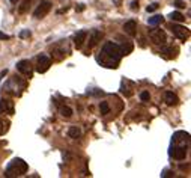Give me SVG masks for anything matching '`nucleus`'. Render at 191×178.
<instances>
[{"label": "nucleus", "mask_w": 191, "mask_h": 178, "mask_svg": "<svg viewBox=\"0 0 191 178\" xmlns=\"http://www.w3.org/2000/svg\"><path fill=\"white\" fill-rule=\"evenodd\" d=\"M122 57V53H121V48L117 44L111 42V41H107L102 50H101V54L96 57V61L102 65V67H107V68H117L119 65V61Z\"/></svg>", "instance_id": "1"}, {"label": "nucleus", "mask_w": 191, "mask_h": 178, "mask_svg": "<svg viewBox=\"0 0 191 178\" xmlns=\"http://www.w3.org/2000/svg\"><path fill=\"white\" fill-rule=\"evenodd\" d=\"M27 169H29V166H27V163L24 162L23 159H14L8 165L5 175L6 177H20V175H24L27 172Z\"/></svg>", "instance_id": "2"}, {"label": "nucleus", "mask_w": 191, "mask_h": 178, "mask_svg": "<svg viewBox=\"0 0 191 178\" xmlns=\"http://www.w3.org/2000/svg\"><path fill=\"white\" fill-rule=\"evenodd\" d=\"M149 38H151V41H152L153 44L163 46L167 41V35H166V32L161 30V29H152V30L149 32Z\"/></svg>", "instance_id": "3"}, {"label": "nucleus", "mask_w": 191, "mask_h": 178, "mask_svg": "<svg viewBox=\"0 0 191 178\" xmlns=\"http://www.w3.org/2000/svg\"><path fill=\"white\" fill-rule=\"evenodd\" d=\"M170 155L175 159V160H183L187 157V147L185 145H178L173 143L170 148Z\"/></svg>", "instance_id": "4"}, {"label": "nucleus", "mask_w": 191, "mask_h": 178, "mask_svg": "<svg viewBox=\"0 0 191 178\" xmlns=\"http://www.w3.org/2000/svg\"><path fill=\"white\" fill-rule=\"evenodd\" d=\"M50 11H51V2L44 0V2H41V3L38 5V8L35 9L33 15H35V18H44Z\"/></svg>", "instance_id": "5"}, {"label": "nucleus", "mask_w": 191, "mask_h": 178, "mask_svg": "<svg viewBox=\"0 0 191 178\" xmlns=\"http://www.w3.org/2000/svg\"><path fill=\"white\" fill-rule=\"evenodd\" d=\"M50 67H51V59L47 56V54H41L38 57V65H36V71L41 73V74H44L47 71L50 70Z\"/></svg>", "instance_id": "6"}, {"label": "nucleus", "mask_w": 191, "mask_h": 178, "mask_svg": "<svg viewBox=\"0 0 191 178\" xmlns=\"http://www.w3.org/2000/svg\"><path fill=\"white\" fill-rule=\"evenodd\" d=\"M170 30H172V33L175 35L176 38L182 39V41H185V39L188 38V30H187V27H183L181 24H172V26H170Z\"/></svg>", "instance_id": "7"}, {"label": "nucleus", "mask_w": 191, "mask_h": 178, "mask_svg": "<svg viewBox=\"0 0 191 178\" xmlns=\"http://www.w3.org/2000/svg\"><path fill=\"white\" fill-rule=\"evenodd\" d=\"M17 70L20 71L21 74H24L26 77H29L30 78L32 76H33V70H32V65H30V62L29 61H20V62L17 63Z\"/></svg>", "instance_id": "8"}, {"label": "nucleus", "mask_w": 191, "mask_h": 178, "mask_svg": "<svg viewBox=\"0 0 191 178\" xmlns=\"http://www.w3.org/2000/svg\"><path fill=\"white\" fill-rule=\"evenodd\" d=\"M0 112L8 113V115H14L15 109H14V101L9 98H2L0 100Z\"/></svg>", "instance_id": "9"}, {"label": "nucleus", "mask_w": 191, "mask_h": 178, "mask_svg": "<svg viewBox=\"0 0 191 178\" xmlns=\"http://www.w3.org/2000/svg\"><path fill=\"white\" fill-rule=\"evenodd\" d=\"M101 39H102V32L98 30V29H92L90 33H89V41H87L89 48H93Z\"/></svg>", "instance_id": "10"}, {"label": "nucleus", "mask_w": 191, "mask_h": 178, "mask_svg": "<svg viewBox=\"0 0 191 178\" xmlns=\"http://www.w3.org/2000/svg\"><path fill=\"white\" fill-rule=\"evenodd\" d=\"M161 54L166 57V59H173L176 57V54H178V48L173 46H164L161 47Z\"/></svg>", "instance_id": "11"}, {"label": "nucleus", "mask_w": 191, "mask_h": 178, "mask_svg": "<svg viewBox=\"0 0 191 178\" xmlns=\"http://www.w3.org/2000/svg\"><path fill=\"white\" fill-rule=\"evenodd\" d=\"M86 39H87V32H86V30L77 32L75 36H74V46H75L77 48H81Z\"/></svg>", "instance_id": "12"}, {"label": "nucleus", "mask_w": 191, "mask_h": 178, "mask_svg": "<svg viewBox=\"0 0 191 178\" xmlns=\"http://www.w3.org/2000/svg\"><path fill=\"white\" fill-rule=\"evenodd\" d=\"M123 30L126 32L130 36H136V33H137V23L134 20L126 21V23L123 24Z\"/></svg>", "instance_id": "13"}, {"label": "nucleus", "mask_w": 191, "mask_h": 178, "mask_svg": "<svg viewBox=\"0 0 191 178\" xmlns=\"http://www.w3.org/2000/svg\"><path fill=\"white\" fill-rule=\"evenodd\" d=\"M190 140V134L187 132H176L173 134V143H183Z\"/></svg>", "instance_id": "14"}, {"label": "nucleus", "mask_w": 191, "mask_h": 178, "mask_svg": "<svg viewBox=\"0 0 191 178\" xmlns=\"http://www.w3.org/2000/svg\"><path fill=\"white\" fill-rule=\"evenodd\" d=\"M164 100H166V104L167 106H176L178 103H179V98H178V95L173 92H170V91H167L166 92V95H164Z\"/></svg>", "instance_id": "15"}, {"label": "nucleus", "mask_w": 191, "mask_h": 178, "mask_svg": "<svg viewBox=\"0 0 191 178\" xmlns=\"http://www.w3.org/2000/svg\"><path fill=\"white\" fill-rule=\"evenodd\" d=\"M119 48H121V53H122V56H125V54H130L131 51H132L134 46H132V42L126 41V42H123L122 46H119Z\"/></svg>", "instance_id": "16"}, {"label": "nucleus", "mask_w": 191, "mask_h": 178, "mask_svg": "<svg viewBox=\"0 0 191 178\" xmlns=\"http://www.w3.org/2000/svg\"><path fill=\"white\" fill-rule=\"evenodd\" d=\"M68 136L71 138V139H78L80 136H81V130L78 128V127H69V130H68Z\"/></svg>", "instance_id": "17"}, {"label": "nucleus", "mask_w": 191, "mask_h": 178, "mask_svg": "<svg viewBox=\"0 0 191 178\" xmlns=\"http://www.w3.org/2000/svg\"><path fill=\"white\" fill-rule=\"evenodd\" d=\"M163 21H164V17H163V15H153V17H151V18L147 20V24H149V26H153V27H155V26L161 24Z\"/></svg>", "instance_id": "18"}, {"label": "nucleus", "mask_w": 191, "mask_h": 178, "mask_svg": "<svg viewBox=\"0 0 191 178\" xmlns=\"http://www.w3.org/2000/svg\"><path fill=\"white\" fill-rule=\"evenodd\" d=\"M59 112H60V115L63 116V118H71L72 116V109L71 107H68V106H62L60 109H59Z\"/></svg>", "instance_id": "19"}, {"label": "nucleus", "mask_w": 191, "mask_h": 178, "mask_svg": "<svg viewBox=\"0 0 191 178\" xmlns=\"http://www.w3.org/2000/svg\"><path fill=\"white\" fill-rule=\"evenodd\" d=\"M170 18H172V20H173V21H178V23H182L183 20H185V17L182 15V14H181V12H178V11H175V12H172V14H170Z\"/></svg>", "instance_id": "20"}, {"label": "nucleus", "mask_w": 191, "mask_h": 178, "mask_svg": "<svg viewBox=\"0 0 191 178\" xmlns=\"http://www.w3.org/2000/svg\"><path fill=\"white\" fill-rule=\"evenodd\" d=\"M33 3V0H24L23 3H21V6H20V14H24V12H27L29 11V8H30V5Z\"/></svg>", "instance_id": "21"}, {"label": "nucleus", "mask_w": 191, "mask_h": 178, "mask_svg": "<svg viewBox=\"0 0 191 178\" xmlns=\"http://www.w3.org/2000/svg\"><path fill=\"white\" fill-rule=\"evenodd\" d=\"M100 110H101V115H107V113H110V106H108L107 101H101Z\"/></svg>", "instance_id": "22"}, {"label": "nucleus", "mask_w": 191, "mask_h": 178, "mask_svg": "<svg viewBox=\"0 0 191 178\" xmlns=\"http://www.w3.org/2000/svg\"><path fill=\"white\" fill-rule=\"evenodd\" d=\"M51 54H53L54 57L57 59V61H62L63 57H65V50H59V48H54L53 51H51Z\"/></svg>", "instance_id": "23"}, {"label": "nucleus", "mask_w": 191, "mask_h": 178, "mask_svg": "<svg viewBox=\"0 0 191 178\" xmlns=\"http://www.w3.org/2000/svg\"><path fill=\"white\" fill-rule=\"evenodd\" d=\"M140 100L142 101H149L151 100V94L147 92V91H143V92L140 94Z\"/></svg>", "instance_id": "24"}, {"label": "nucleus", "mask_w": 191, "mask_h": 178, "mask_svg": "<svg viewBox=\"0 0 191 178\" xmlns=\"http://www.w3.org/2000/svg\"><path fill=\"white\" fill-rule=\"evenodd\" d=\"M173 5H175L176 8H179V9L185 8V3H183L182 0H175V2H173Z\"/></svg>", "instance_id": "25"}, {"label": "nucleus", "mask_w": 191, "mask_h": 178, "mask_svg": "<svg viewBox=\"0 0 191 178\" xmlns=\"http://www.w3.org/2000/svg\"><path fill=\"white\" fill-rule=\"evenodd\" d=\"M157 9H158V3H152L151 6L146 8V11H147V12H153V11H157Z\"/></svg>", "instance_id": "26"}, {"label": "nucleus", "mask_w": 191, "mask_h": 178, "mask_svg": "<svg viewBox=\"0 0 191 178\" xmlns=\"http://www.w3.org/2000/svg\"><path fill=\"white\" fill-rule=\"evenodd\" d=\"M30 30H23L21 32V33H20V36H21V38H30Z\"/></svg>", "instance_id": "27"}, {"label": "nucleus", "mask_w": 191, "mask_h": 178, "mask_svg": "<svg viewBox=\"0 0 191 178\" xmlns=\"http://www.w3.org/2000/svg\"><path fill=\"white\" fill-rule=\"evenodd\" d=\"M6 132V128H5V124H3V121L0 119V136L3 134V133Z\"/></svg>", "instance_id": "28"}, {"label": "nucleus", "mask_w": 191, "mask_h": 178, "mask_svg": "<svg viewBox=\"0 0 191 178\" xmlns=\"http://www.w3.org/2000/svg\"><path fill=\"white\" fill-rule=\"evenodd\" d=\"M173 174H172V170H168V169H166L163 174H161V177H172Z\"/></svg>", "instance_id": "29"}, {"label": "nucleus", "mask_w": 191, "mask_h": 178, "mask_svg": "<svg viewBox=\"0 0 191 178\" xmlns=\"http://www.w3.org/2000/svg\"><path fill=\"white\" fill-rule=\"evenodd\" d=\"M131 9H132V11L138 9V2H132V3H131Z\"/></svg>", "instance_id": "30"}, {"label": "nucleus", "mask_w": 191, "mask_h": 178, "mask_svg": "<svg viewBox=\"0 0 191 178\" xmlns=\"http://www.w3.org/2000/svg\"><path fill=\"white\" fill-rule=\"evenodd\" d=\"M9 38H11L9 35H6V33H2V32H0V39H9Z\"/></svg>", "instance_id": "31"}, {"label": "nucleus", "mask_w": 191, "mask_h": 178, "mask_svg": "<svg viewBox=\"0 0 191 178\" xmlns=\"http://www.w3.org/2000/svg\"><path fill=\"white\" fill-rule=\"evenodd\" d=\"M75 11H77V12H81V11H84V5H78V6L75 8Z\"/></svg>", "instance_id": "32"}, {"label": "nucleus", "mask_w": 191, "mask_h": 178, "mask_svg": "<svg viewBox=\"0 0 191 178\" xmlns=\"http://www.w3.org/2000/svg\"><path fill=\"white\" fill-rule=\"evenodd\" d=\"M17 2H18V0H11V3H17Z\"/></svg>", "instance_id": "33"}, {"label": "nucleus", "mask_w": 191, "mask_h": 178, "mask_svg": "<svg viewBox=\"0 0 191 178\" xmlns=\"http://www.w3.org/2000/svg\"><path fill=\"white\" fill-rule=\"evenodd\" d=\"M115 2H116V3H121V0H115Z\"/></svg>", "instance_id": "34"}]
</instances>
